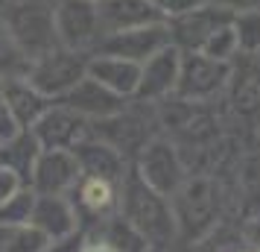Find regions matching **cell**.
Returning <instances> with one entry per match:
<instances>
[{"label": "cell", "mask_w": 260, "mask_h": 252, "mask_svg": "<svg viewBox=\"0 0 260 252\" xmlns=\"http://www.w3.org/2000/svg\"><path fill=\"white\" fill-rule=\"evenodd\" d=\"M94 3H96V0H94Z\"/></svg>", "instance_id": "74e56055"}, {"label": "cell", "mask_w": 260, "mask_h": 252, "mask_svg": "<svg viewBox=\"0 0 260 252\" xmlns=\"http://www.w3.org/2000/svg\"><path fill=\"white\" fill-rule=\"evenodd\" d=\"M32 62L26 59V53L18 47L12 33L0 21V79H26Z\"/></svg>", "instance_id": "d4e9b609"}, {"label": "cell", "mask_w": 260, "mask_h": 252, "mask_svg": "<svg viewBox=\"0 0 260 252\" xmlns=\"http://www.w3.org/2000/svg\"><path fill=\"white\" fill-rule=\"evenodd\" d=\"M257 6H260V0H257Z\"/></svg>", "instance_id": "8d00e7d4"}, {"label": "cell", "mask_w": 260, "mask_h": 252, "mask_svg": "<svg viewBox=\"0 0 260 252\" xmlns=\"http://www.w3.org/2000/svg\"><path fill=\"white\" fill-rule=\"evenodd\" d=\"M18 132V123H15L12 111L6 106V97H3V88H0V141H6V138H12Z\"/></svg>", "instance_id": "4dcf8cb0"}, {"label": "cell", "mask_w": 260, "mask_h": 252, "mask_svg": "<svg viewBox=\"0 0 260 252\" xmlns=\"http://www.w3.org/2000/svg\"><path fill=\"white\" fill-rule=\"evenodd\" d=\"M0 88H3L6 106L12 111L18 129H32L38 118L44 111H50V106H53V100L44 97L41 91H36L26 79H0Z\"/></svg>", "instance_id": "ac0fdd59"}, {"label": "cell", "mask_w": 260, "mask_h": 252, "mask_svg": "<svg viewBox=\"0 0 260 252\" xmlns=\"http://www.w3.org/2000/svg\"><path fill=\"white\" fill-rule=\"evenodd\" d=\"M0 21L29 62L59 47L56 0H0Z\"/></svg>", "instance_id": "3957f363"}, {"label": "cell", "mask_w": 260, "mask_h": 252, "mask_svg": "<svg viewBox=\"0 0 260 252\" xmlns=\"http://www.w3.org/2000/svg\"><path fill=\"white\" fill-rule=\"evenodd\" d=\"M243 65H231L228 103L240 118H260V56H240Z\"/></svg>", "instance_id": "9a60e30c"}, {"label": "cell", "mask_w": 260, "mask_h": 252, "mask_svg": "<svg viewBox=\"0 0 260 252\" xmlns=\"http://www.w3.org/2000/svg\"><path fill=\"white\" fill-rule=\"evenodd\" d=\"M88 76L120 97H135V88L141 79V65L114 59V56H94L88 62Z\"/></svg>", "instance_id": "ffe728a7"}, {"label": "cell", "mask_w": 260, "mask_h": 252, "mask_svg": "<svg viewBox=\"0 0 260 252\" xmlns=\"http://www.w3.org/2000/svg\"><path fill=\"white\" fill-rule=\"evenodd\" d=\"M56 103L64 106V108H71V111H76V115L85 118V120L111 118V115H117V111H123V108L129 106L126 97L108 91L106 85H100L96 79H91V76H85L76 88H71V91L64 97H59Z\"/></svg>", "instance_id": "5bb4252c"}, {"label": "cell", "mask_w": 260, "mask_h": 252, "mask_svg": "<svg viewBox=\"0 0 260 252\" xmlns=\"http://www.w3.org/2000/svg\"><path fill=\"white\" fill-rule=\"evenodd\" d=\"M231 18H234L231 9L216 6V3H202V6L178 15V18H170L164 24H167L173 47H178L181 53H199L202 44L211 38V33H216L225 24H231Z\"/></svg>", "instance_id": "9c48e42d"}, {"label": "cell", "mask_w": 260, "mask_h": 252, "mask_svg": "<svg viewBox=\"0 0 260 252\" xmlns=\"http://www.w3.org/2000/svg\"><path fill=\"white\" fill-rule=\"evenodd\" d=\"M88 62L91 59L82 50L56 47L29 65L26 82L36 91H41L44 97H50V100H59L88 76Z\"/></svg>", "instance_id": "277c9868"}, {"label": "cell", "mask_w": 260, "mask_h": 252, "mask_svg": "<svg viewBox=\"0 0 260 252\" xmlns=\"http://www.w3.org/2000/svg\"><path fill=\"white\" fill-rule=\"evenodd\" d=\"M29 223L36 229H41L50 240H61L79 232V217L73 211V205L64 197H38L36 193V205H32V217Z\"/></svg>", "instance_id": "d6986e66"}, {"label": "cell", "mask_w": 260, "mask_h": 252, "mask_svg": "<svg viewBox=\"0 0 260 252\" xmlns=\"http://www.w3.org/2000/svg\"><path fill=\"white\" fill-rule=\"evenodd\" d=\"M56 36L59 47L68 50H85L96 44L100 24L94 0H56Z\"/></svg>", "instance_id": "8fae6325"}, {"label": "cell", "mask_w": 260, "mask_h": 252, "mask_svg": "<svg viewBox=\"0 0 260 252\" xmlns=\"http://www.w3.org/2000/svg\"><path fill=\"white\" fill-rule=\"evenodd\" d=\"M146 252H167V249H146Z\"/></svg>", "instance_id": "d590c367"}, {"label": "cell", "mask_w": 260, "mask_h": 252, "mask_svg": "<svg viewBox=\"0 0 260 252\" xmlns=\"http://www.w3.org/2000/svg\"><path fill=\"white\" fill-rule=\"evenodd\" d=\"M117 203L120 217L149 243V249H173L178 243L176 217H173L170 200L152 191L135 170H126V176L117 188Z\"/></svg>", "instance_id": "6da1fadb"}, {"label": "cell", "mask_w": 260, "mask_h": 252, "mask_svg": "<svg viewBox=\"0 0 260 252\" xmlns=\"http://www.w3.org/2000/svg\"><path fill=\"white\" fill-rule=\"evenodd\" d=\"M146 3H149L164 21H170V18H178V15H184V12H190V9L202 6L205 0H146Z\"/></svg>", "instance_id": "f1b7e54d"}, {"label": "cell", "mask_w": 260, "mask_h": 252, "mask_svg": "<svg viewBox=\"0 0 260 252\" xmlns=\"http://www.w3.org/2000/svg\"><path fill=\"white\" fill-rule=\"evenodd\" d=\"M199 53H205L208 59H216V62H234L240 56V50H237V36L231 30V24H225L216 33H211V38L202 44Z\"/></svg>", "instance_id": "83f0119b"}, {"label": "cell", "mask_w": 260, "mask_h": 252, "mask_svg": "<svg viewBox=\"0 0 260 252\" xmlns=\"http://www.w3.org/2000/svg\"><path fill=\"white\" fill-rule=\"evenodd\" d=\"M178 65H181V50L167 44L164 50H158L152 59H146L141 65V79L135 88V100L143 106H158L161 100L176 94L178 82Z\"/></svg>", "instance_id": "30bf717a"}, {"label": "cell", "mask_w": 260, "mask_h": 252, "mask_svg": "<svg viewBox=\"0 0 260 252\" xmlns=\"http://www.w3.org/2000/svg\"><path fill=\"white\" fill-rule=\"evenodd\" d=\"M167 44H170L167 24L158 21V24H146V26H135V30H120V33L100 36L94 44V56H114V59L143 65L146 59H152L158 50H164Z\"/></svg>", "instance_id": "ba28073f"}, {"label": "cell", "mask_w": 260, "mask_h": 252, "mask_svg": "<svg viewBox=\"0 0 260 252\" xmlns=\"http://www.w3.org/2000/svg\"><path fill=\"white\" fill-rule=\"evenodd\" d=\"M32 205H36V193L32 188H21V191L9 197L6 203L0 205V226L12 229V226H24L32 217Z\"/></svg>", "instance_id": "4316f807"}, {"label": "cell", "mask_w": 260, "mask_h": 252, "mask_svg": "<svg viewBox=\"0 0 260 252\" xmlns=\"http://www.w3.org/2000/svg\"><path fill=\"white\" fill-rule=\"evenodd\" d=\"M243 240H246V246L260 252V214H254L246 226H243Z\"/></svg>", "instance_id": "d6a6232c"}, {"label": "cell", "mask_w": 260, "mask_h": 252, "mask_svg": "<svg viewBox=\"0 0 260 252\" xmlns=\"http://www.w3.org/2000/svg\"><path fill=\"white\" fill-rule=\"evenodd\" d=\"M76 164H79V173L82 176H94V179H106V182H114L120 185L126 170H129V161L120 156L117 150H111L108 144L96 141V138H85L71 150Z\"/></svg>", "instance_id": "2e32d148"}, {"label": "cell", "mask_w": 260, "mask_h": 252, "mask_svg": "<svg viewBox=\"0 0 260 252\" xmlns=\"http://www.w3.org/2000/svg\"><path fill=\"white\" fill-rule=\"evenodd\" d=\"M222 185L211 173H196L187 176L184 185L170 197L173 217H176V232L178 243L196 246L202 240H208L219 226L222 217Z\"/></svg>", "instance_id": "7a4b0ae2"}, {"label": "cell", "mask_w": 260, "mask_h": 252, "mask_svg": "<svg viewBox=\"0 0 260 252\" xmlns=\"http://www.w3.org/2000/svg\"><path fill=\"white\" fill-rule=\"evenodd\" d=\"M79 176L82 173L71 150H41L29 176V188L38 197H64Z\"/></svg>", "instance_id": "7c38bea8"}, {"label": "cell", "mask_w": 260, "mask_h": 252, "mask_svg": "<svg viewBox=\"0 0 260 252\" xmlns=\"http://www.w3.org/2000/svg\"><path fill=\"white\" fill-rule=\"evenodd\" d=\"M82 252H114V249L108 246L106 240H100V238H96L94 243H88V246H82Z\"/></svg>", "instance_id": "836d02e7"}, {"label": "cell", "mask_w": 260, "mask_h": 252, "mask_svg": "<svg viewBox=\"0 0 260 252\" xmlns=\"http://www.w3.org/2000/svg\"><path fill=\"white\" fill-rule=\"evenodd\" d=\"M155 126L158 120H146V108H123L111 118H100V120H88V135L108 144L111 150H117L123 158L138 156L143 150V144L155 138Z\"/></svg>", "instance_id": "52a82bcc"}, {"label": "cell", "mask_w": 260, "mask_h": 252, "mask_svg": "<svg viewBox=\"0 0 260 252\" xmlns=\"http://www.w3.org/2000/svg\"><path fill=\"white\" fill-rule=\"evenodd\" d=\"M82 246H85V235L82 232H73V235H68V238L50 243L47 252H82Z\"/></svg>", "instance_id": "1f68e13d"}, {"label": "cell", "mask_w": 260, "mask_h": 252, "mask_svg": "<svg viewBox=\"0 0 260 252\" xmlns=\"http://www.w3.org/2000/svg\"><path fill=\"white\" fill-rule=\"evenodd\" d=\"M47 249H50V238L32 223L12 226L9 235H6V243H3V252H47Z\"/></svg>", "instance_id": "484cf974"}, {"label": "cell", "mask_w": 260, "mask_h": 252, "mask_svg": "<svg viewBox=\"0 0 260 252\" xmlns=\"http://www.w3.org/2000/svg\"><path fill=\"white\" fill-rule=\"evenodd\" d=\"M117 188L114 182L94 179V176H79V203L91 214H108L117 205Z\"/></svg>", "instance_id": "7402d4cb"}, {"label": "cell", "mask_w": 260, "mask_h": 252, "mask_svg": "<svg viewBox=\"0 0 260 252\" xmlns=\"http://www.w3.org/2000/svg\"><path fill=\"white\" fill-rule=\"evenodd\" d=\"M234 62H216L205 53H181L176 94L187 103H216L228 88Z\"/></svg>", "instance_id": "5b68a950"}, {"label": "cell", "mask_w": 260, "mask_h": 252, "mask_svg": "<svg viewBox=\"0 0 260 252\" xmlns=\"http://www.w3.org/2000/svg\"><path fill=\"white\" fill-rule=\"evenodd\" d=\"M138 164H135V173L141 176L152 191H158L161 197H173V193L184 185L190 173L184 167V161L178 156V147L167 138V135H155L149 138L143 150L138 153Z\"/></svg>", "instance_id": "8992f818"}, {"label": "cell", "mask_w": 260, "mask_h": 252, "mask_svg": "<svg viewBox=\"0 0 260 252\" xmlns=\"http://www.w3.org/2000/svg\"><path fill=\"white\" fill-rule=\"evenodd\" d=\"M231 252H254V249H251V246H234Z\"/></svg>", "instance_id": "e575fe53"}, {"label": "cell", "mask_w": 260, "mask_h": 252, "mask_svg": "<svg viewBox=\"0 0 260 252\" xmlns=\"http://www.w3.org/2000/svg\"><path fill=\"white\" fill-rule=\"evenodd\" d=\"M38 153H41V147H38L36 135L29 129H18L12 138L0 141V167L12 170L15 176L21 179V185L29 188V176H32Z\"/></svg>", "instance_id": "44dd1931"}, {"label": "cell", "mask_w": 260, "mask_h": 252, "mask_svg": "<svg viewBox=\"0 0 260 252\" xmlns=\"http://www.w3.org/2000/svg\"><path fill=\"white\" fill-rule=\"evenodd\" d=\"M29 132L36 135L41 150H73L88 138V120L64 106H50Z\"/></svg>", "instance_id": "4fadbf2b"}, {"label": "cell", "mask_w": 260, "mask_h": 252, "mask_svg": "<svg viewBox=\"0 0 260 252\" xmlns=\"http://www.w3.org/2000/svg\"><path fill=\"white\" fill-rule=\"evenodd\" d=\"M100 240H106L114 252H146V249H149V243H146V240H143L120 214L103 220Z\"/></svg>", "instance_id": "cb8c5ba5"}, {"label": "cell", "mask_w": 260, "mask_h": 252, "mask_svg": "<svg viewBox=\"0 0 260 252\" xmlns=\"http://www.w3.org/2000/svg\"><path fill=\"white\" fill-rule=\"evenodd\" d=\"M164 21L146 0H96V24L100 36L120 33V30H135V26L158 24Z\"/></svg>", "instance_id": "e0dca14e"}, {"label": "cell", "mask_w": 260, "mask_h": 252, "mask_svg": "<svg viewBox=\"0 0 260 252\" xmlns=\"http://www.w3.org/2000/svg\"><path fill=\"white\" fill-rule=\"evenodd\" d=\"M231 30L237 36L240 56H260V6H248V9L234 12Z\"/></svg>", "instance_id": "603a6c76"}, {"label": "cell", "mask_w": 260, "mask_h": 252, "mask_svg": "<svg viewBox=\"0 0 260 252\" xmlns=\"http://www.w3.org/2000/svg\"><path fill=\"white\" fill-rule=\"evenodd\" d=\"M24 185H21V179L15 176L12 170H6V167H0V205L6 203L9 197H15V193L21 191Z\"/></svg>", "instance_id": "f546056e"}]
</instances>
